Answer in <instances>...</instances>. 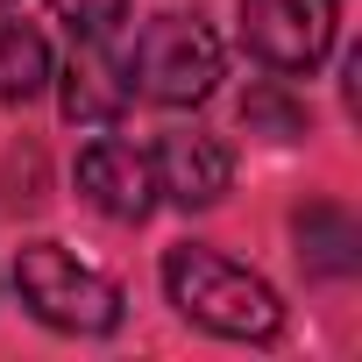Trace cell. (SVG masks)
Returning <instances> with one entry per match:
<instances>
[{
  "mask_svg": "<svg viewBox=\"0 0 362 362\" xmlns=\"http://www.w3.org/2000/svg\"><path fill=\"white\" fill-rule=\"evenodd\" d=\"M163 298L214 341H277L284 334V298L270 291V277H256L249 263H235L206 242H177L163 256Z\"/></svg>",
  "mask_w": 362,
  "mask_h": 362,
  "instance_id": "obj_1",
  "label": "cell"
},
{
  "mask_svg": "<svg viewBox=\"0 0 362 362\" xmlns=\"http://www.w3.org/2000/svg\"><path fill=\"white\" fill-rule=\"evenodd\" d=\"M15 298L50 327V334H78V341H100L121 327L128 298L114 277L86 270L64 242H22L15 249Z\"/></svg>",
  "mask_w": 362,
  "mask_h": 362,
  "instance_id": "obj_2",
  "label": "cell"
},
{
  "mask_svg": "<svg viewBox=\"0 0 362 362\" xmlns=\"http://www.w3.org/2000/svg\"><path fill=\"white\" fill-rule=\"evenodd\" d=\"M128 86L156 107H206L221 86V36L199 15H156L135 36Z\"/></svg>",
  "mask_w": 362,
  "mask_h": 362,
  "instance_id": "obj_3",
  "label": "cell"
},
{
  "mask_svg": "<svg viewBox=\"0 0 362 362\" xmlns=\"http://www.w3.org/2000/svg\"><path fill=\"white\" fill-rule=\"evenodd\" d=\"M334 36H341V0H242V50L277 78L320 71Z\"/></svg>",
  "mask_w": 362,
  "mask_h": 362,
  "instance_id": "obj_4",
  "label": "cell"
},
{
  "mask_svg": "<svg viewBox=\"0 0 362 362\" xmlns=\"http://www.w3.org/2000/svg\"><path fill=\"white\" fill-rule=\"evenodd\" d=\"M149 177H156V199L185 206V214H206L235 185V149L206 128H163L156 149H149Z\"/></svg>",
  "mask_w": 362,
  "mask_h": 362,
  "instance_id": "obj_5",
  "label": "cell"
},
{
  "mask_svg": "<svg viewBox=\"0 0 362 362\" xmlns=\"http://www.w3.org/2000/svg\"><path fill=\"white\" fill-rule=\"evenodd\" d=\"M78 192H86V206L93 214H107V221H149L156 214V177H149V156L142 149H128V142H86L78 149Z\"/></svg>",
  "mask_w": 362,
  "mask_h": 362,
  "instance_id": "obj_6",
  "label": "cell"
},
{
  "mask_svg": "<svg viewBox=\"0 0 362 362\" xmlns=\"http://www.w3.org/2000/svg\"><path fill=\"white\" fill-rule=\"evenodd\" d=\"M50 78H57V93H64V121H71V128H107V121L128 107V78H114V64H107L100 43H78L71 64L50 71Z\"/></svg>",
  "mask_w": 362,
  "mask_h": 362,
  "instance_id": "obj_7",
  "label": "cell"
},
{
  "mask_svg": "<svg viewBox=\"0 0 362 362\" xmlns=\"http://www.w3.org/2000/svg\"><path fill=\"white\" fill-rule=\"evenodd\" d=\"M291 235H298V263L313 277H355L362 270V228H355V214H341V206L320 199V206H298Z\"/></svg>",
  "mask_w": 362,
  "mask_h": 362,
  "instance_id": "obj_8",
  "label": "cell"
},
{
  "mask_svg": "<svg viewBox=\"0 0 362 362\" xmlns=\"http://www.w3.org/2000/svg\"><path fill=\"white\" fill-rule=\"evenodd\" d=\"M50 43H43V29H29V22H8L0 29V100L8 107H29L43 86H50Z\"/></svg>",
  "mask_w": 362,
  "mask_h": 362,
  "instance_id": "obj_9",
  "label": "cell"
},
{
  "mask_svg": "<svg viewBox=\"0 0 362 362\" xmlns=\"http://www.w3.org/2000/svg\"><path fill=\"white\" fill-rule=\"evenodd\" d=\"M242 128L249 135H270V142H298L305 135V107L284 86H249L242 93Z\"/></svg>",
  "mask_w": 362,
  "mask_h": 362,
  "instance_id": "obj_10",
  "label": "cell"
},
{
  "mask_svg": "<svg viewBox=\"0 0 362 362\" xmlns=\"http://www.w3.org/2000/svg\"><path fill=\"white\" fill-rule=\"evenodd\" d=\"M57 22L78 36V43H107L121 22H128V0H50Z\"/></svg>",
  "mask_w": 362,
  "mask_h": 362,
  "instance_id": "obj_11",
  "label": "cell"
},
{
  "mask_svg": "<svg viewBox=\"0 0 362 362\" xmlns=\"http://www.w3.org/2000/svg\"><path fill=\"white\" fill-rule=\"evenodd\" d=\"M0 8H8V0H0Z\"/></svg>",
  "mask_w": 362,
  "mask_h": 362,
  "instance_id": "obj_12",
  "label": "cell"
}]
</instances>
